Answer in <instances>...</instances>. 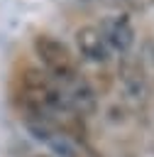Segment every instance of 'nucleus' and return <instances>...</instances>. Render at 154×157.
Listing matches in <instances>:
<instances>
[{
    "mask_svg": "<svg viewBox=\"0 0 154 157\" xmlns=\"http://www.w3.org/2000/svg\"><path fill=\"white\" fill-rule=\"evenodd\" d=\"M39 157H44V155H39Z\"/></svg>",
    "mask_w": 154,
    "mask_h": 157,
    "instance_id": "nucleus-5",
    "label": "nucleus"
},
{
    "mask_svg": "<svg viewBox=\"0 0 154 157\" xmlns=\"http://www.w3.org/2000/svg\"><path fill=\"white\" fill-rule=\"evenodd\" d=\"M29 132L42 140L51 152L61 155V157H83L81 147L76 145V140H71V135H66L64 130L56 128V123H42V120H27Z\"/></svg>",
    "mask_w": 154,
    "mask_h": 157,
    "instance_id": "nucleus-2",
    "label": "nucleus"
},
{
    "mask_svg": "<svg viewBox=\"0 0 154 157\" xmlns=\"http://www.w3.org/2000/svg\"><path fill=\"white\" fill-rule=\"evenodd\" d=\"M76 47H78V54L86 59V61H93V64H105L110 59V49L100 34L98 27L93 25H86L76 32Z\"/></svg>",
    "mask_w": 154,
    "mask_h": 157,
    "instance_id": "nucleus-4",
    "label": "nucleus"
},
{
    "mask_svg": "<svg viewBox=\"0 0 154 157\" xmlns=\"http://www.w3.org/2000/svg\"><path fill=\"white\" fill-rule=\"evenodd\" d=\"M34 54L44 64L46 74L59 83H66V81L78 76L76 56L68 52V47L64 42L54 39L51 34H37L34 37Z\"/></svg>",
    "mask_w": 154,
    "mask_h": 157,
    "instance_id": "nucleus-1",
    "label": "nucleus"
},
{
    "mask_svg": "<svg viewBox=\"0 0 154 157\" xmlns=\"http://www.w3.org/2000/svg\"><path fill=\"white\" fill-rule=\"evenodd\" d=\"M100 34L108 44L110 52H130V47L134 44V29L130 25V20L125 15H108L103 22H100Z\"/></svg>",
    "mask_w": 154,
    "mask_h": 157,
    "instance_id": "nucleus-3",
    "label": "nucleus"
}]
</instances>
